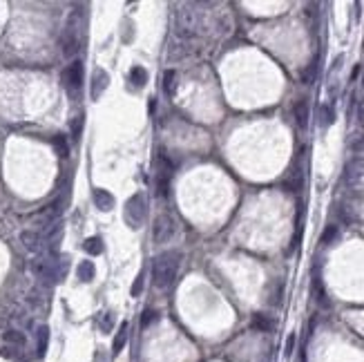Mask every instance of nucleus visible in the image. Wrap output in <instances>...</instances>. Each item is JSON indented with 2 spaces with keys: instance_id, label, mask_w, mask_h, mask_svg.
<instances>
[{
  "instance_id": "c85d7f7f",
  "label": "nucleus",
  "mask_w": 364,
  "mask_h": 362,
  "mask_svg": "<svg viewBox=\"0 0 364 362\" xmlns=\"http://www.w3.org/2000/svg\"><path fill=\"white\" fill-rule=\"evenodd\" d=\"M295 342H297V335L291 333V335H288V340H286V347H284V355H286V358H291V355H293V351H295Z\"/></svg>"
},
{
  "instance_id": "6ab92c4d",
  "label": "nucleus",
  "mask_w": 364,
  "mask_h": 362,
  "mask_svg": "<svg viewBox=\"0 0 364 362\" xmlns=\"http://www.w3.org/2000/svg\"><path fill=\"white\" fill-rule=\"evenodd\" d=\"M333 121H335V110H333V105H329V103H324V105L319 108V125L329 127Z\"/></svg>"
},
{
  "instance_id": "5701e85b",
  "label": "nucleus",
  "mask_w": 364,
  "mask_h": 362,
  "mask_svg": "<svg viewBox=\"0 0 364 362\" xmlns=\"http://www.w3.org/2000/svg\"><path fill=\"white\" fill-rule=\"evenodd\" d=\"M114 329V313L108 311L101 315V333H112Z\"/></svg>"
},
{
  "instance_id": "bb28decb",
  "label": "nucleus",
  "mask_w": 364,
  "mask_h": 362,
  "mask_svg": "<svg viewBox=\"0 0 364 362\" xmlns=\"http://www.w3.org/2000/svg\"><path fill=\"white\" fill-rule=\"evenodd\" d=\"M335 237H337V226H326V230L322 232L319 244H322V246H329V244H333V239Z\"/></svg>"
},
{
  "instance_id": "f8f14e48",
  "label": "nucleus",
  "mask_w": 364,
  "mask_h": 362,
  "mask_svg": "<svg viewBox=\"0 0 364 362\" xmlns=\"http://www.w3.org/2000/svg\"><path fill=\"white\" fill-rule=\"evenodd\" d=\"M127 331H130V324L127 322H121V327L119 331H116V335H114V342H112V353L114 355H119L123 349H125V342H127Z\"/></svg>"
},
{
  "instance_id": "f03ea898",
  "label": "nucleus",
  "mask_w": 364,
  "mask_h": 362,
  "mask_svg": "<svg viewBox=\"0 0 364 362\" xmlns=\"http://www.w3.org/2000/svg\"><path fill=\"white\" fill-rule=\"evenodd\" d=\"M123 217H125V224L132 230H139L141 226H143V222H145V197H143V193L132 195V197L125 201V212H123Z\"/></svg>"
},
{
  "instance_id": "7c9ffc66",
  "label": "nucleus",
  "mask_w": 364,
  "mask_h": 362,
  "mask_svg": "<svg viewBox=\"0 0 364 362\" xmlns=\"http://www.w3.org/2000/svg\"><path fill=\"white\" fill-rule=\"evenodd\" d=\"M353 150H355V152H364V137H362L360 141H355V143H353Z\"/></svg>"
},
{
  "instance_id": "0eeeda50",
  "label": "nucleus",
  "mask_w": 364,
  "mask_h": 362,
  "mask_svg": "<svg viewBox=\"0 0 364 362\" xmlns=\"http://www.w3.org/2000/svg\"><path fill=\"white\" fill-rule=\"evenodd\" d=\"M20 242L23 246L29 250V253H38V250L42 248V244H45V239H42V235L38 230H23L20 232Z\"/></svg>"
},
{
  "instance_id": "dca6fc26",
  "label": "nucleus",
  "mask_w": 364,
  "mask_h": 362,
  "mask_svg": "<svg viewBox=\"0 0 364 362\" xmlns=\"http://www.w3.org/2000/svg\"><path fill=\"white\" fill-rule=\"evenodd\" d=\"M83 250L88 255H101L103 253V239L98 237V235H94V237H88L83 242Z\"/></svg>"
},
{
  "instance_id": "cd10ccee",
  "label": "nucleus",
  "mask_w": 364,
  "mask_h": 362,
  "mask_svg": "<svg viewBox=\"0 0 364 362\" xmlns=\"http://www.w3.org/2000/svg\"><path fill=\"white\" fill-rule=\"evenodd\" d=\"M143 280H145V271H141V273L137 275V280H134L132 288H130V295H132V297L141 295V291H143Z\"/></svg>"
},
{
  "instance_id": "f257e3e1",
  "label": "nucleus",
  "mask_w": 364,
  "mask_h": 362,
  "mask_svg": "<svg viewBox=\"0 0 364 362\" xmlns=\"http://www.w3.org/2000/svg\"><path fill=\"white\" fill-rule=\"evenodd\" d=\"M179 266H181V253L179 250H165L152 260V282L157 288H170L177 280Z\"/></svg>"
},
{
  "instance_id": "aec40b11",
  "label": "nucleus",
  "mask_w": 364,
  "mask_h": 362,
  "mask_svg": "<svg viewBox=\"0 0 364 362\" xmlns=\"http://www.w3.org/2000/svg\"><path fill=\"white\" fill-rule=\"evenodd\" d=\"M175 81H177V74H175V70H168V72H165V74H163V92H165V94H168V96H172V94H175V88H177V85H175Z\"/></svg>"
},
{
  "instance_id": "6e6552de",
  "label": "nucleus",
  "mask_w": 364,
  "mask_h": 362,
  "mask_svg": "<svg viewBox=\"0 0 364 362\" xmlns=\"http://www.w3.org/2000/svg\"><path fill=\"white\" fill-rule=\"evenodd\" d=\"M94 204H96V208L98 210H103V212H110L114 208V197L108 193L105 188H94Z\"/></svg>"
},
{
  "instance_id": "a211bd4d",
  "label": "nucleus",
  "mask_w": 364,
  "mask_h": 362,
  "mask_svg": "<svg viewBox=\"0 0 364 362\" xmlns=\"http://www.w3.org/2000/svg\"><path fill=\"white\" fill-rule=\"evenodd\" d=\"M273 327H275V322L270 320L268 315H262V313H257L255 317H252V329H257V331H273Z\"/></svg>"
},
{
  "instance_id": "7ed1b4c3",
  "label": "nucleus",
  "mask_w": 364,
  "mask_h": 362,
  "mask_svg": "<svg viewBox=\"0 0 364 362\" xmlns=\"http://www.w3.org/2000/svg\"><path fill=\"white\" fill-rule=\"evenodd\" d=\"M78 20H81V14L74 11L70 16V23H67L63 36H60V47H63V54L67 58H72L74 54L78 52V45H81V38H78Z\"/></svg>"
},
{
  "instance_id": "9d476101",
  "label": "nucleus",
  "mask_w": 364,
  "mask_h": 362,
  "mask_svg": "<svg viewBox=\"0 0 364 362\" xmlns=\"http://www.w3.org/2000/svg\"><path fill=\"white\" fill-rule=\"evenodd\" d=\"M295 123H297L302 130L308 127V119H311V108H308V101H297L295 103Z\"/></svg>"
},
{
  "instance_id": "393cba45",
  "label": "nucleus",
  "mask_w": 364,
  "mask_h": 362,
  "mask_svg": "<svg viewBox=\"0 0 364 362\" xmlns=\"http://www.w3.org/2000/svg\"><path fill=\"white\" fill-rule=\"evenodd\" d=\"M157 320H159V313L154 311V309H145L143 313H141V327H143V329H147L150 324H154Z\"/></svg>"
},
{
  "instance_id": "ddd939ff",
  "label": "nucleus",
  "mask_w": 364,
  "mask_h": 362,
  "mask_svg": "<svg viewBox=\"0 0 364 362\" xmlns=\"http://www.w3.org/2000/svg\"><path fill=\"white\" fill-rule=\"evenodd\" d=\"M76 275H78V280H81V282H92V280H94V275H96L94 262L83 260L81 264H78V268H76Z\"/></svg>"
},
{
  "instance_id": "1a4fd4ad",
  "label": "nucleus",
  "mask_w": 364,
  "mask_h": 362,
  "mask_svg": "<svg viewBox=\"0 0 364 362\" xmlns=\"http://www.w3.org/2000/svg\"><path fill=\"white\" fill-rule=\"evenodd\" d=\"M362 170H364V159L360 157H353L351 161L347 163V168H344V179H347V183H353L362 177Z\"/></svg>"
},
{
  "instance_id": "2f4dec72",
  "label": "nucleus",
  "mask_w": 364,
  "mask_h": 362,
  "mask_svg": "<svg viewBox=\"0 0 364 362\" xmlns=\"http://www.w3.org/2000/svg\"><path fill=\"white\" fill-rule=\"evenodd\" d=\"M297 362H306V353H304V349H302V353H299V360Z\"/></svg>"
},
{
  "instance_id": "b1692460",
  "label": "nucleus",
  "mask_w": 364,
  "mask_h": 362,
  "mask_svg": "<svg viewBox=\"0 0 364 362\" xmlns=\"http://www.w3.org/2000/svg\"><path fill=\"white\" fill-rule=\"evenodd\" d=\"M5 342L7 345H16V347H25V335L20 331H7L5 333Z\"/></svg>"
},
{
  "instance_id": "c756f323",
  "label": "nucleus",
  "mask_w": 364,
  "mask_h": 362,
  "mask_svg": "<svg viewBox=\"0 0 364 362\" xmlns=\"http://www.w3.org/2000/svg\"><path fill=\"white\" fill-rule=\"evenodd\" d=\"M157 112V99H154V96H150V99H147V114H154Z\"/></svg>"
},
{
  "instance_id": "4be33fe9",
  "label": "nucleus",
  "mask_w": 364,
  "mask_h": 362,
  "mask_svg": "<svg viewBox=\"0 0 364 362\" xmlns=\"http://www.w3.org/2000/svg\"><path fill=\"white\" fill-rule=\"evenodd\" d=\"M315 74H317V60H313V63L308 65L304 72H302V83H304V85H311L313 81H315Z\"/></svg>"
},
{
  "instance_id": "20e7f679",
  "label": "nucleus",
  "mask_w": 364,
  "mask_h": 362,
  "mask_svg": "<svg viewBox=\"0 0 364 362\" xmlns=\"http://www.w3.org/2000/svg\"><path fill=\"white\" fill-rule=\"evenodd\" d=\"M175 219L170 215H159L154 219V226H152V242L154 244H168L172 235H175Z\"/></svg>"
},
{
  "instance_id": "39448f33",
  "label": "nucleus",
  "mask_w": 364,
  "mask_h": 362,
  "mask_svg": "<svg viewBox=\"0 0 364 362\" xmlns=\"http://www.w3.org/2000/svg\"><path fill=\"white\" fill-rule=\"evenodd\" d=\"M63 85H65V90L70 92L72 96L78 94V90H81V85H83V63H81V60H74L72 65L65 67V72H63Z\"/></svg>"
},
{
  "instance_id": "2eb2a0df",
  "label": "nucleus",
  "mask_w": 364,
  "mask_h": 362,
  "mask_svg": "<svg viewBox=\"0 0 364 362\" xmlns=\"http://www.w3.org/2000/svg\"><path fill=\"white\" fill-rule=\"evenodd\" d=\"M130 81H132L134 88H145L147 85V72L141 65H134L130 70Z\"/></svg>"
},
{
  "instance_id": "423d86ee",
  "label": "nucleus",
  "mask_w": 364,
  "mask_h": 362,
  "mask_svg": "<svg viewBox=\"0 0 364 362\" xmlns=\"http://www.w3.org/2000/svg\"><path fill=\"white\" fill-rule=\"evenodd\" d=\"M108 83H110V74L105 70H94V74H92V101H98L101 99V94L108 90Z\"/></svg>"
},
{
  "instance_id": "a878e982",
  "label": "nucleus",
  "mask_w": 364,
  "mask_h": 362,
  "mask_svg": "<svg viewBox=\"0 0 364 362\" xmlns=\"http://www.w3.org/2000/svg\"><path fill=\"white\" fill-rule=\"evenodd\" d=\"M83 125H85V116L81 114V116H76V119L72 121V137H74V141H78L81 139V134H83Z\"/></svg>"
},
{
  "instance_id": "473e14b6",
  "label": "nucleus",
  "mask_w": 364,
  "mask_h": 362,
  "mask_svg": "<svg viewBox=\"0 0 364 362\" xmlns=\"http://www.w3.org/2000/svg\"><path fill=\"white\" fill-rule=\"evenodd\" d=\"M362 85H364V78H362Z\"/></svg>"
},
{
  "instance_id": "9b49d317",
  "label": "nucleus",
  "mask_w": 364,
  "mask_h": 362,
  "mask_svg": "<svg viewBox=\"0 0 364 362\" xmlns=\"http://www.w3.org/2000/svg\"><path fill=\"white\" fill-rule=\"evenodd\" d=\"M47 347H49V327L42 324V327H38V331H36V353H38V358H45Z\"/></svg>"
},
{
  "instance_id": "f3484780",
  "label": "nucleus",
  "mask_w": 364,
  "mask_h": 362,
  "mask_svg": "<svg viewBox=\"0 0 364 362\" xmlns=\"http://www.w3.org/2000/svg\"><path fill=\"white\" fill-rule=\"evenodd\" d=\"M170 177L172 175H165V173H157L154 177V186H157V195L159 197H165L170 190Z\"/></svg>"
},
{
  "instance_id": "4468645a",
  "label": "nucleus",
  "mask_w": 364,
  "mask_h": 362,
  "mask_svg": "<svg viewBox=\"0 0 364 362\" xmlns=\"http://www.w3.org/2000/svg\"><path fill=\"white\" fill-rule=\"evenodd\" d=\"M313 295H315L319 306H324V309H329L331 306L329 297H326V291H324V284H322V280L319 278H313Z\"/></svg>"
},
{
  "instance_id": "412c9836",
  "label": "nucleus",
  "mask_w": 364,
  "mask_h": 362,
  "mask_svg": "<svg viewBox=\"0 0 364 362\" xmlns=\"http://www.w3.org/2000/svg\"><path fill=\"white\" fill-rule=\"evenodd\" d=\"M54 148H56L58 157H70V145H67V139L63 134H56V137H54Z\"/></svg>"
}]
</instances>
